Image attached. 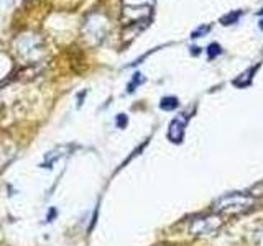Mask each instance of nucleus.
Listing matches in <instances>:
<instances>
[{"mask_svg": "<svg viewBox=\"0 0 263 246\" xmlns=\"http://www.w3.org/2000/svg\"><path fill=\"white\" fill-rule=\"evenodd\" d=\"M143 82H145V77H143L140 72H135V74H134V77H132V80L128 82V86H127V92L132 94L140 84H143Z\"/></svg>", "mask_w": 263, "mask_h": 246, "instance_id": "6e6552de", "label": "nucleus"}, {"mask_svg": "<svg viewBox=\"0 0 263 246\" xmlns=\"http://www.w3.org/2000/svg\"><path fill=\"white\" fill-rule=\"evenodd\" d=\"M56 217H58V209H56V207H51V209L48 210L46 221H48V223H49V221H53V220H54Z\"/></svg>", "mask_w": 263, "mask_h": 246, "instance_id": "ddd939ff", "label": "nucleus"}, {"mask_svg": "<svg viewBox=\"0 0 263 246\" xmlns=\"http://www.w3.org/2000/svg\"><path fill=\"white\" fill-rule=\"evenodd\" d=\"M15 45H16V49H18V53L23 57L30 59V57H33V53L38 51V49L41 48V41L35 35H30L28 33V35H22Z\"/></svg>", "mask_w": 263, "mask_h": 246, "instance_id": "20e7f679", "label": "nucleus"}, {"mask_svg": "<svg viewBox=\"0 0 263 246\" xmlns=\"http://www.w3.org/2000/svg\"><path fill=\"white\" fill-rule=\"evenodd\" d=\"M127 123H128V117L125 113H119L117 117H115V125H117V128H125L127 127Z\"/></svg>", "mask_w": 263, "mask_h": 246, "instance_id": "9b49d317", "label": "nucleus"}, {"mask_svg": "<svg viewBox=\"0 0 263 246\" xmlns=\"http://www.w3.org/2000/svg\"><path fill=\"white\" fill-rule=\"evenodd\" d=\"M205 53H208V57H209V59H214V57L219 56V54L222 53V48H220L217 43H211V45L208 46V49H205Z\"/></svg>", "mask_w": 263, "mask_h": 246, "instance_id": "9d476101", "label": "nucleus"}, {"mask_svg": "<svg viewBox=\"0 0 263 246\" xmlns=\"http://www.w3.org/2000/svg\"><path fill=\"white\" fill-rule=\"evenodd\" d=\"M187 120H189V115L187 113H181L178 117L170 123V128H168V139L171 143H181L184 138V130L187 125Z\"/></svg>", "mask_w": 263, "mask_h": 246, "instance_id": "7ed1b4c3", "label": "nucleus"}, {"mask_svg": "<svg viewBox=\"0 0 263 246\" xmlns=\"http://www.w3.org/2000/svg\"><path fill=\"white\" fill-rule=\"evenodd\" d=\"M240 16H242V10L230 12V13H227L226 16H222V18H220V23H222V25H232V23H237Z\"/></svg>", "mask_w": 263, "mask_h": 246, "instance_id": "1a4fd4ad", "label": "nucleus"}, {"mask_svg": "<svg viewBox=\"0 0 263 246\" xmlns=\"http://www.w3.org/2000/svg\"><path fill=\"white\" fill-rule=\"evenodd\" d=\"M209 30H211V27H205V25H202V27H199L196 31L191 33V38H201V36L205 35V33H209Z\"/></svg>", "mask_w": 263, "mask_h": 246, "instance_id": "f8f14e48", "label": "nucleus"}, {"mask_svg": "<svg viewBox=\"0 0 263 246\" xmlns=\"http://www.w3.org/2000/svg\"><path fill=\"white\" fill-rule=\"evenodd\" d=\"M258 13H260V15H263V8H261V10H260V12H258Z\"/></svg>", "mask_w": 263, "mask_h": 246, "instance_id": "2eb2a0df", "label": "nucleus"}, {"mask_svg": "<svg viewBox=\"0 0 263 246\" xmlns=\"http://www.w3.org/2000/svg\"><path fill=\"white\" fill-rule=\"evenodd\" d=\"M255 203V197L250 195V194H227L224 197H220L219 200L214 202L212 205V212L216 213H240V212H245L253 207Z\"/></svg>", "mask_w": 263, "mask_h": 246, "instance_id": "f257e3e1", "label": "nucleus"}, {"mask_svg": "<svg viewBox=\"0 0 263 246\" xmlns=\"http://www.w3.org/2000/svg\"><path fill=\"white\" fill-rule=\"evenodd\" d=\"M72 148L69 145H60L53 148L51 151H48L45 156H43V161H41L40 168H45V169H53V166L56 162H60L64 156H68L71 153Z\"/></svg>", "mask_w": 263, "mask_h": 246, "instance_id": "39448f33", "label": "nucleus"}, {"mask_svg": "<svg viewBox=\"0 0 263 246\" xmlns=\"http://www.w3.org/2000/svg\"><path fill=\"white\" fill-rule=\"evenodd\" d=\"M220 225H222V220L219 215L197 217L191 221V225H189V233L194 236H208V235L216 233Z\"/></svg>", "mask_w": 263, "mask_h": 246, "instance_id": "f03ea898", "label": "nucleus"}, {"mask_svg": "<svg viewBox=\"0 0 263 246\" xmlns=\"http://www.w3.org/2000/svg\"><path fill=\"white\" fill-rule=\"evenodd\" d=\"M178 98L176 97H163L161 102H160V109L161 110H166V112H171L178 109Z\"/></svg>", "mask_w": 263, "mask_h": 246, "instance_id": "0eeeda50", "label": "nucleus"}, {"mask_svg": "<svg viewBox=\"0 0 263 246\" xmlns=\"http://www.w3.org/2000/svg\"><path fill=\"white\" fill-rule=\"evenodd\" d=\"M260 28H261V30H263V20H261V22H260Z\"/></svg>", "mask_w": 263, "mask_h": 246, "instance_id": "4468645a", "label": "nucleus"}, {"mask_svg": "<svg viewBox=\"0 0 263 246\" xmlns=\"http://www.w3.org/2000/svg\"><path fill=\"white\" fill-rule=\"evenodd\" d=\"M257 68H258V66H255V68H252V69H249L247 72L240 74V77L234 80V86H237V87H247V86H250L252 77H253L252 74L257 71Z\"/></svg>", "mask_w": 263, "mask_h": 246, "instance_id": "423d86ee", "label": "nucleus"}]
</instances>
